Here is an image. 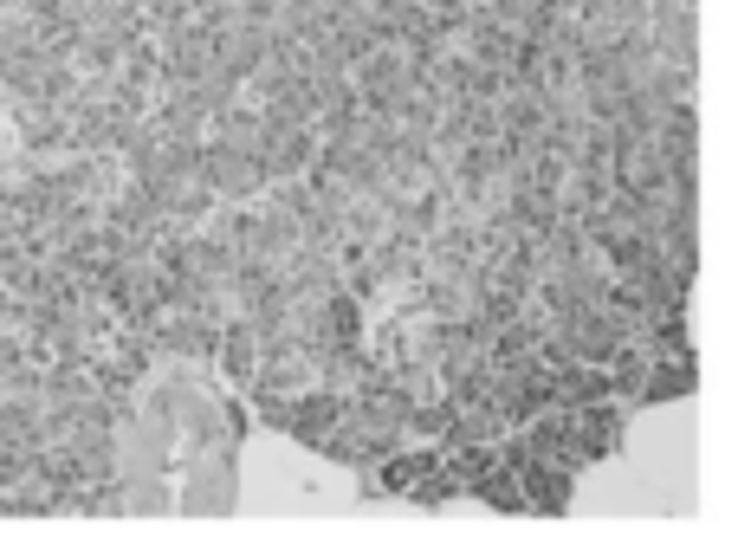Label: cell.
Masks as SVG:
<instances>
[{
	"label": "cell",
	"mask_w": 738,
	"mask_h": 544,
	"mask_svg": "<svg viewBox=\"0 0 738 544\" xmlns=\"http://www.w3.org/2000/svg\"><path fill=\"white\" fill-rule=\"evenodd\" d=\"M234 460H240L234 408L201 370L169 363L136 389L117 441V467L136 506L149 512L234 506Z\"/></svg>",
	"instance_id": "6da1fadb"
},
{
	"label": "cell",
	"mask_w": 738,
	"mask_h": 544,
	"mask_svg": "<svg viewBox=\"0 0 738 544\" xmlns=\"http://www.w3.org/2000/svg\"><path fill=\"white\" fill-rule=\"evenodd\" d=\"M234 499L253 512H337L357 493H350L344 473L305 454L298 441H240Z\"/></svg>",
	"instance_id": "7a4b0ae2"
}]
</instances>
